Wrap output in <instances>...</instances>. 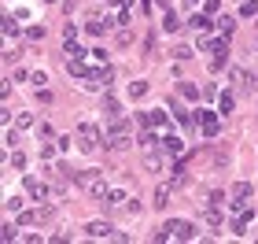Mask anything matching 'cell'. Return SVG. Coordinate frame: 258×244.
<instances>
[{"label":"cell","instance_id":"11","mask_svg":"<svg viewBox=\"0 0 258 244\" xmlns=\"http://www.w3.org/2000/svg\"><path fill=\"white\" fill-rule=\"evenodd\" d=\"M162 152H170V155H181V152H184V141H181L177 133H166V137H162Z\"/></svg>","mask_w":258,"mask_h":244},{"label":"cell","instance_id":"36","mask_svg":"<svg viewBox=\"0 0 258 244\" xmlns=\"http://www.w3.org/2000/svg\"><path fill=\"white\" fill-rule=\"evenodd\" d=\"M188 4H196V0H188Z\"/></svg>","mask_w":258,"mask_h":244},{"label":"cell","instance_id":"32","mask_svg":"<svg viewBox=\"0 0 258 244\" xmlns=\"http://www.w3.org/2000/svg\"><path fill=\"white\" fill-rule=\"evenodd\" d=\"M214 96H218V89L207 82V85H203V100H214Z\"/></svg>","mask_w":258,"mask_h":244},{"label":"cell","instance_id":"13","mask_svg":"<svg viewBox=\"0 0 258 244\" xmlns=\"http://www.w3.org/2000/svg\"><path fill=\"white\" fill-rule=\"evenodd\" d=\"M100 177H103V170H81V174H74V181H78L81 189H89L92 181H100Z\"/></svg>","mask_w":258,"mask_h":244},{"label":"cell","instance_id":"16","mask_svg":"<svg viewBox=\"0 0 258 244\" xmlns=\"http://www.w3.org/2000/svg\"><path fill=\"white\" fill-rule=\"evenodd\" d=\"M181 96L184 100H203V89H196L192 82H181Z\"/></svg>","mask_w":258,"mask_h":244},{"label":"cell","instance_id":"4","mask_svg":"<svg viewBox=\"0 0 258 244\" xmlns=\"http://www.w3.org/2000/svg\"><path fill=\"white\" fill-rule=\"evenodd\" d=\"M196 122H199V130H203L207 137H218V115H214L210 108H199V111H196Z\"/></svg>","mask_w":258,"mask_h":244},{"label":"cell","instance_id":"21","mask_svg":"<svg viewBox=\"0 0 258 244\" xmlns=\"http://www.w3.org/2000/svg\"><path fill=\"white\" fill-rule=\"evenodd\" d=\"M122 200H125V193H122V189H107V196H103V203H111V207H118Z\"/></svg>","mask_w":258,"mask_h":244},{"label":"cell","instance_id":"25","mask_svg":"<svg viewBox=\"0 0 258 244\" xmlns=\"http://www.w3.org/2000/svg\"><path fill=\"white\" fill-rule=\"evenodd\" d=\"M240 15H243V19L258 15V4H255V0H247V4H243V8H240Z\"/></svg>","mask_w":258,"mask_h":244},{"label":"cell","instance_id":"1","mask_svg":"<svg viewBox=\"0 0 258 244\" xmlns=\"http://www.w3.org/2000/svg\"><path fill=\"white\" fill-rule=\"evenodd\" d=\"M129 141H133V122L125 115L111 118V130L103 133V144H107L111 152H122V148H129Z\"/></svg>","mask_w":258,"mask_h":244},{"label":"cell","instance_id":"5","mask_svg":"<svg viewBox=\"0 0 258 244\" xmlns=\"http://www.w3.org/2000/svg\"><path fill=\"white\" fill-rule=\"evenodd\" d=\"M236 82V89L240 93H255V78H251V70H243V67H233V74H229Z\"/></svg>","mask_w":258,"mask_h":244},{"label":"cell","instance_id":"12","mask_svg":"<svg viewBox=\"0 0 258 244\" xmlns=\"http://www.w3.org/2000/svg\"><path fill=\"white\" fill-rule=\"evenodd\" d=\"M26 193L34 196V200H44V196H48V185L37 181V177H26Z\"/></svg>","mask_w":258,"mask_h":244},{"label":"cell","instance_id":"7","mask_svg":"<svg viewBox=\"0 0 258 244\" xmlns=\"http://www.w3.org/2000/svg\"><path fill=\"white\" fill-rule=\"evenodd\" d=\"M140 126H151V130L166 126V108H155V111H148V115H140Z\"/></svg>","mask_w":258,"mask_h":244},{"label":"cell","instance_id":"6","mask_svg":"<svg viewBox=\"0 0 258 244\" xmlns=\"http://www.w3.org/2000/svg\"><path fill=\"white\" fill-rule=\"evenodd\" d=\"M188 26L196 34H210V30H214V19H210V11H196V15L188 19Z\"/></svg>","mask_w":258,"mask_h":244},{"label":"cell","instance_id":"29","mask_svg":"<svg viewBox=\"0 0 258 244\" xmlns=\"http://www.w3.org/2000/svg\"><path fill=\"white\" fill-rule=\"evenodd\" d=\"M19 126L30 130V126H34V115H30V111H22V115H19Z\"/></svg>","mask_w":258,"mask_h":244},{"label":"cell","instance_id":"19","mask_svg":"<svg viewBox=\"0 0 258 244\" xmlns=\"http://www.w3.org/2000/svg\"><path fill=\"white\" fill-rule=\"evenodd\" d=\"M181 26H184L181 19H177L174 11H166V22H162V30H166V34H177V30H181Z\"/></svg>","mask_w":258,"mask_h":244},{"label":"cell","instance_id":"9","mask_svg":"<svg viewBox=\"0 0 258 244\" xmlns=\"http://www.w3.org/2000/svg\"><path fill=\"white\" fill-rule=\"evenodd\" d=\"M247 196H251V185H247V181H236V185H233V211H240Z\"/></svg>","mask_w":258,"mask_h":244},{"label":"cell","instance_id":"15","mask_svg":"<svg viewBox=\"0 0 258 244\" xmlns=\"http://www.w3.org/2000/svg\"><path fill=\"white\" fill-rule=\"evenodd\" d=\"M218 108H221V115H233L236 96H233V93H221V96H218Z\"/></svg>","mask_w":258,"mask_h":244},{"label":"cell","instance_id":"17","mask_svg":"<svg viewBox=\"0 0 258 244\" xmlns=\"http://www.w3.org/2000/svg\"><path fill=\"white\" fill-rule=\"evenodd\" d=\"M144 167H148L151 174H159V170H162V155H155V152H148V155H144Z\"/></svg>","mask_w":258,"mask_h":244},{"label":"cell","instance_id":"34","mask_svg":"<svg viewBox=\"0 0 258 244\" xmlns=\"http://www.w3.org/2000/svg\"><path fill=\"white\" fill-rule=\"evenodd\" d=\"M111 4H118V8H129V4H133V0H111Z\"/></svg>","mask_w":258,"mask_h":244},{"label":"cell","instance_id":"26","mask_svg":"<svg viewBox=\"0 0 258 244\" xmlns=\"http://www.w3.org/2000/svg\"><path fill=\"white\" fill-rule=\"evenodd\" d=\"M30 82H34L37 89H44V82H48V74H44V70H34V74H30Z\"/></svg>","mask_w":258,"mask_h":244},{"label":"cell","instance_id":"18","mask_svg":"<svg viewBox=\"0 0 258 244\" xmlns=\"http://www.w3.org/2000/svg\"><path fill=\"white\" fill-rule=\"evenodd\" d=\"M85 193H89L92 200H103V196H107V185H103V177H100V181H92V185L85 189Z\"/></svg>","mask_w":258,"mask_h":244},{"label":"cell","instance_id":"35","mask_svg":"<svg viewBox=\"0 0 258 244\" xmlns=\"http://www.w3.org/2000/svg\"><path fill=\"white\" fill-rule=\"evenodd\" d=\"M44 4H56V0H44Z\"/></svg>","mask_w":258,"mask_h":244},{"label":"cell","instance_id":"24","mask_svg":"<svg viewBox=\"0 0 258 244\" xmlns=\"http://www.w3.org/2000/svg\"><path fill=\"white\" fill-rule=\"evenodd\" d=\"M4 211H8V215H15V211H22V200H19V196H8V203H4Z\"/></svg>","mask_w":258,"mask_h":244},{"label":"cell","instance_id":"28","mask_svg":"<svg viewBox=\"0 0 258 244\" xmlns=\"http://www.w3.org/2000/svg\"><path fill=\"white\" fill-rule=\"evenodd\" d=\"M4 144H8V148H15V144H19V133H15V130H4Z\"/></svg>","mask_w":258,"mask_h":244},{"label":"cell","instance_id":"8","mask_svg":"<svg viewBox=\"0 0 258 244\" xmlns=\"http://www.w3.org/2000/svg\"><path fill=\"white\" fill-rule=\"evenodd\" d=\"M85 233H89V237H118L111 222H89V226H85Z\"/></svg>","mask_w":258,"mask_h":244},{"label":"cell","instance_id":"23","mask_svg":"<svg viewBox=\"0 0 258 244\" xmlns=\"http://www.w3.org/2000/svg\"><path fill=\"white\" fill-rule=\"evenodd\" d=\"M144 93H148V82H133L129 85V100H140Z\"/></svg>","mask_w":258,"mask_h":244},{"label":"cell","instance_id":"31","mask_svg":"<svg viewBox=\"0 0 258 244\" xmlns=\"http://www.w3.org/2000/svg\"><path fill=\"white\" fill-rule=\"evenodd\" d=\"M225 200V196L221 193H218V189H214V193H207V200H203V203H214V207H218V203H221Z\"/></svg>","mask_w":258,"mask_h":244},{"label":"cell","instance_id":"2","mask_svg":"<svg viewBox=\"0 0 258 244\" xmlns=\"http://www.w3.org/2000/svg\"><path fill=\"white\" fill-rule=\"evenodd\" d=\"M162 229H166V237H177V241H196V226L184 219H170Z\"/></svg>","mask_w":258,"mask_h":244},{"label":"cell","instance_id":"22","mask_svg":"<svg viewBox=\"0 0 258 244\" xmlns=\"http://www.w3.org/2000/svg\"><path fill=\"white\" fill-rule=\"evenodd\" d=\"M103 111H107V115H111V118H118V115H125V111H122V104H118V100H111V96H107V100H103Z\"/></svg>","mask_w":258,"mask_h":244},{"label":"cell","instance_id":"14","mask_svg":"<svg viewBox=\"0 0 258 244\" xmlns=\"http://www.w3.org/2000/svg\"><path fill=\"white\" fill-rule=\"evenodd\" d=\"M63 52H67V59H85V48H81V44L74 41V37H70V41L63 44Z\"/></svg>","mask_w":258,"mask_h":244},{"label":"cell","instance_id":"3","mask_svg":"<svg viewBox=\"0 0 258 244\" xmlns=\"http://www.w3.org/2000/svg\"><path fill=\"white\" fill-rule=\"evenodd\" d=\"M96 137H100V130L92 126V122H81L74 141H78V148H81V152H92V148H96Z\"/></svg>","mask_w":258,"mask_h":244},{"label":"cell","instance_id":"33","mask_svg":"<svg viewBox=\"0 0 258 244\" xmlns=\"http://www.w3.org/2000/svg\"><path fill=\"white\" fill-rule=\"evenodd\" d=\"M0 237H4V241H19V233H15V226H4V233H0Z\"/></svg>","mask_w":258,"mask_h":244},{"label":"cell","instance_id":"20","mask_svg":"<svg viewBox=\"0 0 258 244\" xmlns=\"http://www.w3.org/2000/svg\"><path fill=\"white\" fill-rule=\"evenodd\" d=\"M155 144H159L155 130H151V126H144V133H140V148H155Z\"/></svg>","mask_w":258,"mask_h":244},{"label":"cell","instance_id":"27","mask_svg":"<svg viewBox=\"0 0 258 244\" xmlns=\"http://www.w3.org/2000/svg\"><path fill=\"white\" fill-rule=\"evenodd\" d=\"M4 34H8V37H15V34H19V26H15V19H11V15L4 19Z\"/></svg>","mask_w":258,"mask_h":244},{"label":"cell","instance_id":"30","mask_svg":"<svg viewBox=\"0 0 258 244\" xmlns=\"http://www.w3.org/2000/svg\"><path fill=\"white\" fill-rule=\"evenodd\" d=\"M218 26H221V34H225V37L233 34V19H218Z\"/></svg>","mask_w":258,"mask_h":244},{"label":"cell","instance_id":"10","mask_svg":"<svg viewBox=\"0 0 258 244\" xmlns=\"http://www.w3.org/2000/svg\"><path fill=\"white\" fill-rule=\"evenodd\" d=\"M170 196H174V181H162V185L155 189V200H151V203H155V207H166Z\"/></svg>","mask_w":258,"mask_h":244}]
</instances>
